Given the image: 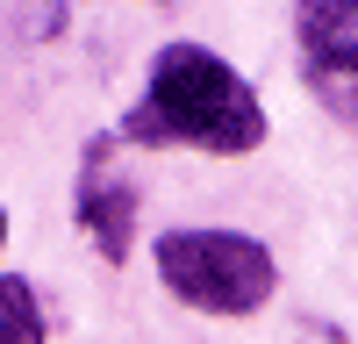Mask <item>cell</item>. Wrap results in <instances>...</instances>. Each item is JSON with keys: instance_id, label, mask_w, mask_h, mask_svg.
<instances>
[{"instance_id": "obj_1", "label": "cell", "mask_w": 358, "mask_h": 344, "mask_svg": "<svg viewBox=\"0 0 358 344\" xmlns=\"http://www.w3.org/2000/svg\"><path fill=\"white\" fill-rule=\"evenodd\" d=\"M129 143H194L215 158H244L265 143V108L215 50L201 43H165L151 57V86L122 122Z\"/></svg>"}, {"instance_id": "obj_2", "label": "cell", "mask_w": 358, "mask_h": 344, "mask_svg": "<svg viewBox=\"0 0 358 344\" xmlns=\"http://www.w3.org/2000/svg\"><path fill=\"white\" fill-rule=\"evenodd\" d=\"M158 280L201 315H251L273 301L280 266L244 229H165L158 237Z\"/></svg>"}, {"instance_id": "obj_3", "label": "cell", "mask_w": 358, "mask_h": 344, "mask_svg": "<svg viewBox=\"0 0 358 344\" xmlns=\"http://www.w3.org/2000/svg\"><path fill=\"white\" fill-rule=\"evenodd\" d=\"M79 229L94 237L108 266H122L136 244V187L108 172V143H86V172H79Z\"/></svg>"}, {"instance_id": "obj_4", "label": "cell", "mask_w": 358, "mask_h": 344, "mask_svg": "<svg viewBox=\"0 0 358 344\" xmlns=\"http://www.w3.org/2000/svg\"><path fill=\"white\" fill-rule=\"evenodd\" d=\"M294 29H301L308 72L358 79V0H294Z\"/></svg>"}, {"instance_id": "obj_5", "label": "cell", "mask_w": 358, "mask_h": 344, "mask_svg": "<svg viewBox=\"0 0 358 344\" xmlns=\"http://www.w3.org/2000/svg\"><path fill=\"white\" fill-rule=\"evenodd\" d=\"M0 344H43V308L22 273H0Z\"/></svg>"}, {"instance_id": "obj_6", "label": "cell", "mask_w": 358, "mask_h": 344, "mask_svg": "<svg viewBox=\"0 0 358 344\" xmlns=\"http://www.w3.org/2000/svg\"><path fill=\"white\" fill-rule=\"evenodd\" d=\"M308 79H315V94H322V101H337V108H344V122H358V94H351L344 79H330V72H308Z\"/></svg>"}, {"instance_id": "obj_7", "label": "cell", "mask_w": 358, "mask_h": 344, "mask_svg": "<svg viewBox=\"0 0 358 344\" xmlns=\"http://www.w3.org/2000/svg\"><path fill=\"white\" fill-rule=\"evenodd\" d=\"M0 244H8V208H0Z\"/></svg>"}]
</instances>
